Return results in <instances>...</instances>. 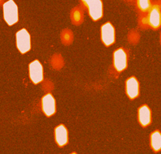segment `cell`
<instances>
[{
    "label": "cell",
    "mask_w": 161,
    "mask_h": 154,
    "mask_svg": "<svg viewBox=\"0 0 161 154\" xmlns=\"http://www.w3.org/2000/svg\"><path fill=\"white\" fill-rule=\"evenodd\" d=\"M80 6L86 10L94 22L99 21L104 16V6L101 0H81Z\"/></svg>",
    "instance_id": "6da1fadb"
},
{
    "label": "cell",
    "mask_w": 161,
    "mask_h": 154,
    "mask_svg": "<svg viewBox=\"0 0 161 154\" xmlns=\"http://www.w3.org/2000/svg\"><path fill=\"white\" fill-rule=\"evenodd\" d=\"M128 60L129 53L125 48H118L113 52L112 63L116 72L121 73L126 70L128 66Z\"/></svg>",
    "instance_id": "7a4b0ae2"
},
{
    "label": "cell",
    "mask_w": 161,
    "mask_h": 154,
    "mask_svg": "<svg viewBox=\"0 0 161 154\" xmlns=\"http://www.w3.org/2000/svg\"><path fill=\"white\" fill-rule=\"evenodd\" d=\"M100 38L106 47H110L116 41V30L110 21L103 23L100 28Z\"/></svg>",
    "instance_id": "3957f363"
},
{
    "label": "cell",
    "mask_w": 161,
    "mask_h": 154,
    "mask_svg": "<svg viewBox=\"0 0 161 154\" xmlns=\"http://www.w3.org/2000/svg\"><path fill=\"white\" fill-rule=\"evenodd\" d=\"M3 18L9 26H13L18 21V6L13 0L3 4Z\"/></svg>",
    "instance_id": "277c9868"
},
{
    "label": "cell",
    "mask_w": 161,
    "mask_h": 154,
    "mask_svg": "<svg viewBox=\"0 0 161 154\" xmlns=\"http://www.w3.org/2000/svg\"><path fill=\"white\" fill-rule=\"evenodd\" d=\"M16 44L21 54H25L31 49V36L25 28L21 29L16 33Z\"/></svg>",
    "instance_id": "5b68a950"
},
{
    "label": "cell",
    "mask_w": 161,
    "mask_h": 154,
    "mask_svg": "<svg viewBox=\"0 0 161 154\" xmlns=\"http://www.w3.org/2000/svg\"><path fill=\"white\" fill-rule=\"evenodd\" d=\"M147 16L150 29L157 31L161 28V8L157 1H153Z\"/></svg>",
    "instance_id": "8992f818"
},
{
    "label": "cell",
    "mask_w": 161,
    "mask_h": 154,
    "mask_svg": "<svg viewBox=\"0 0 161 154\" xmlns=\"http://www.w3.org/2000/svg\"><path fill=\"white\" fill-rule=\"evenodd\" d=\"M125 91L126 96L130 100L136 99L140 94V82L135 76H130L125 82Z\"/></svg>",
    "instance_id": "52a82bcc"
},
{
    "label": "cell",
    "mask_w": 161,
    "mask_h": 154,
    "mask_svg": "<svg viewBox=\"0 0 161 154\" xmlns=\"http://www.w3.org/2000/svg\"><path fill=\"white\" fill-rule=\"evenodd\" d=\"M137 121L142 128H147L152 123V111L150 106L146 104H142L137 109Z\"/></svg>",
    "instance_id": "ba28073f"
},
{
    "label": "cell",
    "mask_w": 161,
    "mask_h": 154,
    "mask_svg": "<svg viewBox=\"0 0 161 154\" xmlns=\"http://www.w3.org/2000/svg\"><path fill=\"white\" fill-rule=\"evenodd\" d=\"M29 77L32 83L37 85L43 80V69L42 63L35 59L28 65Z\"/></svg>",
    "instance_id": "9c48e42d"
},
{
    "label": "cell",
    "mask_w": 161,
    "mask_h": 154,
    "mask_svg": "<svg viewBox=\"0 0 161 154\" xmlns=\"http://www.w3.org/2000/svg\"><path fill=\"white\" fill-rule=\"evenodd\" d=\"M41 105L42 110L46 116H52L56 113V101L50 93H47L42 98Z\"/></svg>",
    "instance_id": "30bf717a"
},
{
    "label": "cell",
    "mask_w": 161,
    "mask_h": 154,
    "mask_svg": "<svg viewBox=\"0 0 161 154\" xmlns=\"http://www.w3.org/2000/svg\"><path fill=\"white\" fill-rule=\"evenodd\" d=\"M54 139L59 147H64L69 143V131L65 125L60 123L55 126Z\"/></svg>",
    "instance_id": "8fae6325"
},
{
    "label": "cell",
    "mask_w": 161,
    "mask_h": 154,
    "mask_svg": "<svg viewBox=\"0 0 161 154\" xmlns=\"http://www.w3.org/2000/svg\"><path fill=\"white\" fill-rule=\"evenodd\" d=\"M149 145L153 152L156 153L161 151V131L160 130L155 129L150 133Z\"/></svg>",
    "instance_id": "7c38bea8"
},
{
    "label": "cell",
    "mask_w": 161,
    "mask_h": 154,
    "mask_svg": "<svg viewBox=\"0 0 161 154\" xmlns=\"http://www.w3.org/2000/svg\"><path fill=\"white\" fill-rule=\"evenodd\" d=\"M70 19L72 24L75 26L81 25L84 20V11L80 6L72 8L70 12Z\"/></svg>",
    "instance_id": "4fadbf2b"
},
{
    "label": "cell",
    "mask_w": 161,
    "mask_h": 154,
    "mask_svg": "<svg viewBox=\"0 0 161 154\" xmlns=\"http://www.w3.org/2000/svg\"><path fill=\"white\" fill-rule=\"evenodd\" d=\"M153 1L151 0H136L135 5L138 14H147L151 9Z\"/></svg>",
    "instance_id": "5bb4252c"
},
{
    "label": "cell",
    "mask_w": 161,
    "mask_h": 154,
    "mask_svg": "<svg viewBox=\"0 0 161 154\" xmlns=\"http://www.w3.org/2000/svg\"><path fill=\"white\" fill-rule=\"evenodd\" d=\"M61 43L65 46H70L74 41L73 31L69 28H64L60 34Z\"/></svg>",
    "instance_id": "9a60e30c"
},
{
    "label": "cell",
    "mask_w": 161,
    "mask_h": 154,
    "mask_svg": "<svg viewBox=\"0 0 161 154\" xmlns=\"http://www.w3.org/2000/svg\"><path fill=\"white\" fill-rule=\"evenodd\" d=\"M50 64L55 70H60L64 66V60L62 56L59 53L53 54L50 59Z\"/></svg>",
    "instance_id": "2e32d148"
},
{
    "label": "cell",
    "mask_w": 161,
    "mask_h": 154,
    "mask_svg": "<svg viewBox=\"0 0 161 154\" xmlns=\"http://www.w3.org/2000/svg\"><path fill=\"white\" fill-rule=\"evenodd\" d=\"M137 23H138V27L141 29L147 30L148 29H150L147 14H138V19H137Z\"/></svg>",
    "instance_id": "e0dca14e"
},
{
    "label": "cell",
    "mask_w": 161,
    "mask_h": 154,
    "mask_svg": "<svg viewBox=\"0 0 161 154\" xmlns=\"http://www.w3.org/2000/svg\"><path fill=\"white\" fill-rule=\"evenodd\" d=\"M140 40V34L136 29H131L128 32V41L132 44H136Z\"/></svg>",
    "instance_id": "ac0fdd59"
},
{
    "label": "cell",
    "mask_w": 161,
    "mask_h": 154,
    "mask_svg": "<svg viewBox=\"0 0 161 154\" xmlns=\"http://www.w3.org/2000/svg\"><path fill=\"white\" fill-rule=\"evenodd\" d=\"M43 88L45 91H52L53 88V83L48 81V80H46L43 82Z\"/></svg>",
    "instance_id": "d6986e66"
},
{
    "label": "cell",
    "mask_w": 161,
    "mask_h": 154,
    "mask_svg": "<svg viewBox=\"0 0 161 154\" xmlns=\"http://www.w3.org/2000/svg\"><path fill=\"white\" fill-rule=\"evenodd\" d=\"M157 3L158 4V5L160 6V7L161 8V0H160V1H157Z\"/></svg>",
    "instance_id": "ffe728a7"
},
{
    "label": "cell",
    "mask_w": 161,
    "mask_h": 154,
    "mask_svg": "<svg viewBox=\"0 0 161 154\" xmlns=\"http://www.w3.org/2000/svg\"><path fill=\"white\" fill-rule=\"evenodd\" d=\"M4 3V2L3 1H2V0H0V6L1 5H2V4H3Z\"/></svg>",
    "instance_id": "44dd1931"
},
{
    "label": "cell",
    "mask_w": 161,
    "mask_h": 154,
    "mask_svg": "<svg viewBox=\"0 0 161 154\" xmlns=\"http://www.w3.org/2000/svg\"><path fill=\"white\" fill-rule=\"evenodd\" d=\"M160 45H161V32L160 33Z\"/></svg>",
    "instance_id": "7402d4cb"
}]
</instances>
